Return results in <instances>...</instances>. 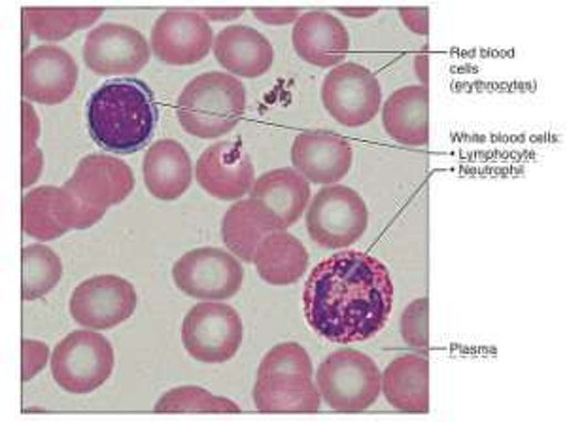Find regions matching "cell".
<instances>
[{"label":"cell","mask_w":567,"mask_h":422,"mask_svg":"<svg viewBox=\"0 0 567 422\" xmlns=\"http://www.w3.org/2000/svg\"><path fill=\"white\" fill-rule=\"evenodd\" d=\"M393 282L379 258L341 250L320 261L305 282V319L331 343L368 341L386 326Z\"/></svg>","instance_id":"cell-1"},{"label":"cell","mask_w":567,"mask_h":422,"mask_svg":"<svg viewBox=\"0 0 567 422\" xmlns=\"http://www.w3.org/2000/svg\"><path fill=\"white\" fill-rule=\"evenodd\" d=\"M85 117L99 148L122 156L135 154L148 144L157 125L154 93L133 76L109 80L91 93Z\"/></svg>","instance_id":"cell-2"},{"label":"cell","mask_w":567,"mask_h":422,"mask_svg":"<svg viewBox=\"0 0 567 422\" xmlns=\"http://www.w3.org/2000/svg\"><path fill=\"white\" fill-rule=\"evenodd\" d=\"M320 392L312 379V362L299 343H280L265 354L254 387L261 413H317Z\"/></svg>","instance_id":"cell-3"},{"label":"cell","mask_w":567,"mask_h":422,"mask_svg":"<svg viewBox=\"0 0 567 422\" xmlns=\"http://www.w3.org/2000/svg\"><path fill=\"white\" fill-rule=\"evenodd\" d=\"M246 111V90L237 76L205 72L184 88L176 104L182 127L197 138H218L239 125Z\"/></svg>","instance_id":"cell-4"},{"label":"cell","mask_w":567,"mask_h":422,"mask_svg":"<svg viewBox=\"0 0 567 422\" xmlns=\"http://www.w3.org/2000/svg\"><path fill=\"white\" fill-rule=\"evenodd\" d=\"M317 387L331 410L361 413L381 397V370L368 354L341 349L323 358L318 368Z\"/></svg>","instance_id":"cell-5"},{"label":"cell","mask_w":567,"mask_h":422,"mask_svg":"<svg viewBox=\"0 0 567 422\" xmlns=\"http://www.w3.org/2000/svg\"><path fill=\"white\" fill-rule=\"evenodd\" d=\"M63 188L84 215L85 229L95 226L109 207L125 202L135 189V175L127 163L112 154H90L78 162Z\"/></svg>","instance_id":"cell-6"},{"label":"cell","mask_w":567,"mask_h":422,"mask_svg":"<svg viewBox=\"0 0 567 422\" xmlns=\"http://www.w3.org/2000/svg\"><path fill=\"white\" fill-rule=\"evenodd\" d=\"M114 364V347L103 333L90 328L72 331L53 349V379L71 394H90L103 387Z\"/></svg>","instance_id":"cell-7"},{"label":"cell","mask_w":567,"mask_h":422,"mask_svg":"<svg viewBox=\"0 0 567 422\" xmlns=\"http://www.w3.org/2000/svg\"><path fill=\"white\" fill-rule=\"evenodd\" d=\"M368 207L355 189L341 184L320 189L307 210V231L322 248L341 250L363 237Z\"/></svg>","instance_id":"cell-8"},{"label":"cell","mask_w":567,"mask_h":422,"mask_svg":"<svg viewBox=\"0 0 567 422\" xmlns=\"http://www.w3.org/2000/svg\"><path fill=\"white\" fill-rule=\"evenodd\" d=\"M243 319L227 303L205 301L187 312L182 325V343L187 354L203 364H224L243 344Z\"/></svg>","instance_id":"cell-9"},{"label":"cell","mask_w":567,"mask_h":422,"mask_svg":"<svg viewBox=\"0 0 567 422\" xmlns=\"http://www.w3.org/2000/svg\"><path fill=\"white\" fill-rule=\"evenodd\" d=\"M173 280L189 298L226 301L239 294L245 269L239 258L224 248H195L173 266Z\"/></svg>","instance_id":"cell-10"},{"label":"cell","mask_w":567,"mask_h":422,"mask_svg":"<svg viewBox=\"0 0 567 422\" xmlns=\"http://www.w3.org/2000/svg\"><path fill=\"white\" fill-rule=\"evenodd\" d=\"M381 101L379 79L358 63H342L323 80V106L344 127L369 124L381 111Z\"/></svg>","instance_id":"cell-11"},{"label":"cell","mask_w":567,"mask_h":422,"mask_svg":"<svg viewBox=\"0 0 567 422\" xmlns=\"http://www.w3.org/2000/svg\"><path fill=\"white\" fill-rule=\"evenodd\" d=\"M214 47L213 27L199 10L171 8L155 20L150 48L165 65H197Z\"/></svg>","instance_id":"cell-12"},{"label":"cell","mask_w":567,"mask_h":422,"mask_svg":"<svg viewBox=\"0 0 567 422\" xmlns=\"http://www.w3.org/2000/svg\"><path fill=\"white\" fill-rule=\"evenodd\" d=\"M135 286L117 275H95L72 292L71 315L90 330H110L130 320L135 312Z\"/></svg>","instance_id":"cell-13"},{"label":"cell","mask_w":567,"mask_h":422,"mask_svg":"<svg viewBox=\"0 0 567 422\" xmlns=\"http://www.w3.org/2000/svg\"><path fill=\"white\" fill-rule=\"evenodd\" d=\"M148 40L135 27L104 23L90 31L84 44V61L99 76H133L148 65Z\"/></svg>","instance_id":"cell-14"},{"label":"cell","mask_w":567,"mask_h":422,"mask_svg":"<svg viewBox=\"0 0 567 422\" xmlns=\"http://www.w3.org/2000/svg\"><path fill=\"white\" fill-rule=\"evenodd\" d=\"M195 178L200 188L219 202H240L256 183V173L245 146L224 141L200 154L195 165Z\"/></svg>","instance_id":"cell-15"},{"label":"cell","mask_w":567,"mask_h":422,"mask_svg":"<svg viewBox=\"0 0 567 422\" xmlns=\"http://www.w3.org/2000/svg\"><path fill=\"white\" fill-rule=\"evenodd\" d=\"M76 84V61L63 48L39 47L23 58L21 93L29 101L61 104L71 97Z\"/></svg>","instance_id":"cell-16"},{"label":"cell","mask_w":567,"mask_h":422,"mask_svg":"<svg viewBox=\"0 0 567 422\" xmlns=\"http://www.w3.org/2000/svg\"><path fill=\"white\" fill-rule=\"evenodd\" d=\"M291 163L309 183L333 186L350 173L352 146L331 131H303L291 146Z\"/></svg>","instance_id":"cell-17"},{"label":"cell","mask_w":567,"mask_h":422,"mask_svg":"<svg viewBox=\"0 0 567 422\" xmlns=\"http://www.w3.org/2000/svg\"><path fill=\"white\" fill-rule=\"evenodd\" d=\"M21 228L33 239L53 240L71 229H85L84 215L63 186H42L23 197Z\"/></svg>","instance_id":"cell-18"},{"label":"cell","mask_w":567,"mask_h":422,"mask_svg":"<svg viewBox=\"0 0 567 422\" xmlns=\"http://www.w3.org/2000/svg\"><path fill=\"white\" fill-rule=\"evenodd\" d=\"M291 42L299 58L320 69L339 66L350 52L349 29L322 10L305 13L296 21Z\"/></svg>","instance_id":"cell-19"},{"label":"cell","mask_w":567,"mask_h":422,"mask_svg":"<svg viewBox=\"0 0 567 422\" xmlns=\"http://www.w3.org/2000/svg\"><path fill=\"white\" fill-rule=\"evenodd\" d=\"M142 175L150 194L159 202H176L194 183V163L178 141L163 138L150 146Z\"/></svg>","instance_id":"cell-20"},{"label":"cell","mask_w":567,"mask_h":422,"mask_svg":"<svg viewBox=\"0 0 567 422\" xmlns=\"http://www.w3.org/2000/svg\"><path fill=\"white\" fill-rule=\"evenodd\" d=\"M250 199L258 203L282 231L291 228L307 210L310 183L296 169H275L259 176L250 189Z\"/></svg>","instance_id":"cell-21"},{"label":"cell","mask_w":567,"mask_h":422,"mask_svg":"<svg viewBox=\"0 0 567 422\" xmlns=\"http://www.w3.org/2000/svg\"><path fill=\"white\" fill-rule=\"evenodd\" d=\"M219 65L240 79H259L271 71L275 50L264 34L248 25H231L214 39Z\"/></svg>","instance_id":"cell-22"},{"label":"cell","mask_w":567,"mask_h":422,"mask_svg":"<svg viewBox=\"0 0 567 422\" xmlns=\"http://www.w3.org/2000/svg\"><path fill=\"white\" fill-rule=\"evenodd\" d=\"M388 135L405 146H425L430 141V92L425 85H406L390 95L382 109Z\"/></svg>","instance_id":"cell-23"},{"label":"cell","mask_w":567,"mask_h":422,"mask_svg":"<svg viewBox=\"0 0 567 422\" xmlns=\"http://www.w3.org/2000/svg\"><path fill=\"white\" fill-rule=\"evenodd\" d=\"M388 403L403 413L430 411V362L419 354L398 357L382 373Z\"/></svg>","instance_id":"cell-24"},{"label":"cell","mask_w":567,"mask_h":422,"mask_svg":"<svg viewBox=\"0 0 567 422\" xmlns=\"http://www.w3.org/2000/svg\"><path fill=\"white\" fill-rule=\"evenodd\" d=\"M275 231L282 229L254 199L235 203L221 220V237L229 253L248 264L256 261L259 245Z\"/></svg>","instance_id":"cell-25"},{"label":"cell","mask_w":567,"mask_h":422,"mask_svg":"<svg viewBox=\"0 0 567 422\" xmlns=\"http://www.w3.org/2000/svg\"><path fill=\"white\" fill-rule=\"evenodd\" d=\"M254 264L267 285L288 286L303 277L309 266V253L296 235L275 231L259 245Z\"/></svg>","instance_id":"cell-26"},{"label":"cell","mask_w":567,"mask_h":422,"mask_svg":"<svg viewBox=\"0 0 567 422\" xmlns=\"http://www.w3.org/2000/svg\"><path fill=\"white\" fill-rule=\"evenodd\" d=\"M103 12V8H25L23 16L37 39L58 42L93 25Z\"/></svg>","instance_id":"cell-27"},{"label":"cell","mask_w":567,"mask_h":422,"mask_svg":"<svg viewBox=\"0 0 567 422\" xmlns=\"http://www.w3.org/2000/svg\"><path fill=\"white\" fill-rule=\"evenodd\" d=\"M23 260V282L21 298L34 301L52 292L63 277V261L58 253L45 245H29L21 253Z\"/></svg>","instance_id":"cell-28"},{"label":"cell","mask_w":567,"mask_h":422,"mask_svg":"<svg viewBox=\"0 0 567 422\" xmlns=\"http://www.w3.org/2000/svg\"><path fill=\"white\" fill-rule=\"evenodd\" d=\"M155 413H240L237 403L227 398L214 397L200 387H178L155 403Z\"/></svg>","instance_id":"cell-29"},{"label":"cell","mask_w":567,"mask_h":422,"mask_svg":"<svg viewBox=\"0 0 567 422\" xmlns=\"http://www.w3.org/2000/svg\"><path fill=\"white\" fill-rule=\"evenodd\" d=\"M40 122L37 112L31 104L23 103V175L21 186L29 188L39 181L40 173L44 169V156L40 152Z\"/></svg>","instance_id":"cell-30"},{"label":"cell","mask_w":567,"mask_h":422,"mask_svg":"<svg viewBox=\"0 0 567 422\" xmlns=\"http://www.w3.org/2000/svg\"><path fill=\"white\" fill-rule=\"evenodd\" d=\"M427 298L414 299L411 306L406 307L401 317V336L406 344L414 349H427L430 333H427Z\"/></svg>","instance_id":"cell-31"},{"label":"cell","mask_w":567,"mask_h":422,"mask_svg":"<svg viewBox=\"0 0 567 422\" xmlns=\"http://www.w3.org/2000/svg\"><path fill=\"white\" fill-rule=\"evenodd\" d=\"M23 349V371H21V379L23 381H31L40 370H44L50 358V349L48 344L34 341V339H23L21 343Z\"/></svg>","instance_id":"cell-32"},{"label":"cell","mask_w":567,"mask_h":422,"mask_svg":"<svg viewBox=\"0 0 567 422\" xmlns=\"http://www.w3.org/2000/svg\"><path fill=\"white\" fill-rule=\"evenodd\" d=\"M254 13L259 21L269 23V25H286V23L299 20L297 8H256Z\"/></svg>","instance_id":"cell-33"},{"label":"cell","mask_w":567,"mask_h":422,"mask_svg":"<svg viewBox=\"0 0 567 422\" xmlns=\"http://www.w3.org/2000/svg\"><path fill=\"white\" fill-rule=\"evenodd\" d=\"M401 20L414 34L430 33V18L427 8H401Z\"/></svg>","instance_id":"cell-34"},{"label":"cell","mask_w":567,"mask_h":422,"mask_svg":"<svg viewBox=\"0 0 567 422\" xmlns=\"http://www.w3.org/2000/svg\"><path fill=\"white\" fill-rule=\"evenodd\" d=\"M199 12L205 13L207 20L231 21L240 18L245 13V8H226V10H221V8H205V10H199Z\"/></svg>","instance_id":"cell-35"},{"label":"cell","mask_w":567,"mask_h":422,"mask_svg":"<svg viewBox=\"0 0 567 422\" xmlns=\"http://www.w3.org/2000/svg\"><path fill=\"white\" fill-rule=\"evenodd\" d=\"M339 12L347 13V16H350V18H369V16H373V13H377V8H355V10H352V8H339Z\"/></svg>","instance_id":"cell-36"}]
</instances>
